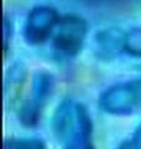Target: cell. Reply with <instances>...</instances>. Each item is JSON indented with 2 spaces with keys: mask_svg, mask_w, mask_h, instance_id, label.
<instances>
[{
  "mask_svg": "<svg viewBox=\"0 0 141 149\" xmlns=\"http://www.w3.org/2000/svg\"><path fill=\"white\" fill-rule=\"evenodd\" d=\"M88 32L87 21L77 14L61 15L52 35V49L59 57H74L83 49Z\"/></svg>",
  "mask_w": 141,
  "mask_h": 149,
  "instance_id": "obj_1",
  "label": "cell"
},
{
  "mask_svg": "<svg viewBox=\"0 0 141 149\" xmlns=\"http://www.w3.org/2000/svg\"><path fill=\"white\" fill-rule=\"evenodd\" d=\"M99 106L111 114H131L135 108L141 107V78L108 88L100 96Z\"/></svg>",
  "mask_w": 141,
  "mask_h": 149,
  "instance_id": "obj_2",
  "label": "cell"
},
{
  "mask_svg": "<svg viewBox=\"0 0 141 149\" xmlns=\"http://www.w3.org/2000/svg\"><path fill=\"white\" fill-rule=\"evenodd\" d=\"M61 15L53 6L37 5L32 8L24 26V39L29 45L39 46L51 39Z\"/></svg>",
  "mask_w": 141,
  "mask_h": 149,
  "instance_id": "obj_3",
  "label": "cell"
},
{
  "mask_svg": "<svg viewBox=\"0 0 141 149\" xmlns=\"http://www.w3.org/2000/svg\"><path fill=\"white\" fill-rule=\"evenodd\" d=\"M126 32L118 27H109L98 31L94 37L95 52L102 58L111 60L125 51Z\"/></svg>",
  "mask_w": 141,
  "mask_h": 149,
  "instance_id": "obj_4",
  "label": "cell"
},
{
  "mask_svg": "<svg viewBox=\"0 0 141 149\" xmlns=\"http://www.w3.org/2000/svg\"><path fill=\"white\" fill-rule=\"evenodd\" d=\"M53 90V77L48 72H37L32 81L31 100L44 107Z\"/></svg>",
  "mask_w": 141,
  "mask_h": 149,
  "instance_id": "obj_5",
  "label": "cell"
},
{
  "mask_svg": "<svg viewBox=\"0 0 141 149\" xmlns=\"http://www.w3.org/2000/svg\"><path fill=\"white\" fill-rule=\"evenodd\" d=\"M42 107L35 103L31 98L26 100L19 108V120L24 127L32 128L39 123Z\"/></svg>",
  "mask_w": 141,
  "mask_h": 149,
  "instance_id": "obj_6",
  "label": "cell"
},
{
  "mask_svg": "<svg viewBox=\"0 0 141 149\" xmlns=\"http://www.w3.org/2000/svg\"><path fill=\"white\" fill-rule=\"evenodd\" d=\"M4 149H46V144L41 138H9Z\"/></svg>",
  "mask_w": 141,
  "mask_h": 149,
  "instance_id": "obj_7",
  "label": "cell"
},
{
  "mask_svg": "<svg viewBox=\"0 0 141 149\" xmlns=\"http://www.w3.org/2000/svg\"><path fill=\"white\" fill-rule=\"evenodd\" d=\"M125 52L141 58V27L130 30L125 36Z\"/></svg>",
  "mask_w": 141,
  "mask_h": 149,
  "instance_id": "obj_8",
  "label": "cell"
},
{
  "mask_svg": "<svg viewBox=\"0 0 141 149\" xmlns=\"http://www.w3.org/2000/svg\"><path fill=\"white\" fill-rule=\"evenodd\" d=\"M11 34H12L11 21L8 19V16H4V55H6V54H8L9 37L11 39Z\"/></svg>",
  "mask_w": 141,
  "mask_h": 149,
  "instance_id": "obj_9",
  "label": "cell"
},
{
  "mask_svg": "<svg viewBox=\"0 0 141 149\" xmlns=\"http://www.w3.org/2000/svg\"><path fill=\"white\" fill-rule=\"evenodd\" d=\"M131 141H133L135 143L136 147H139L141 149V125L136 129V132L134 133V137L131 138Z\"/></svg>",
  "mask_w": 141,
  "mask_h": 149,
  "instance_id": "obj_10",
  "label": "cell"
},
{
  "mask_svg": "<svg viewBox=\"0 0 141 149\" xmlns=\"http://www.w3.org/2000/svg\"><path fill=\"white\" fill-rule=\"evenodd\" d=\"M118 149H140L139 147L135 146V143L131 141V139H129V141H126L124 143L120 144V147H118Z\"/></svg>",
  "mask_w": 141,
  "mask_h": 149,
  "instance_id": "obj_11",
  "label": "cell"
},
{
  "mask_svg": "<svg viewBox=\"0 0 141 149\" xmlns=\"http://www.w3.org/2000/svg\"><path fill=\"white\" fill-rule=\"evenodd\" d=\"M63 149H89V148H82V147H64ZM94 149V148H91Z\"/></svg>",
  "mask_w": 141,
  "mask_h": 149,
  "instance_id": "obj_12",
  "label": "cell"
}]
</instances>
